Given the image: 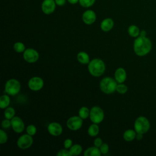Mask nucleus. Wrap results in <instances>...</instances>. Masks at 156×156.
<instances>
[{
	"label": "nucleus",
	"instance_id": "nucleus-1",
	"mask_svg": "<svg viewBox=\"0 0 156 156\" xmlns=\"http://www.w3.org/2000/svg\"><path fill=\"white\" fill-rule=\"evenodd\" d=\"M151 49L152 43L149 38L138 36L134 40L133 51L138 56H144L149 54Z\"/></svg>",
	"mask_w": 156,
	"mask_h": 156
},
{
	"label": "nucleus",
	"instance_id": "nucleus-2",
	"mask_svg": "<svg viewBox=\"0 0 156 156\" xmlns=\"http://www.w3.org/2000/svg\"><path fill=\"white\" fill-rule=\"evenodd\" d=\"M88 69L91 76L99 77L104 74L105 70V65L101 59L94 58L89 62Z\"/></svg>",
	"mask_w": 156,
	"mask_h": 156
},
{
	"label": "nucleus",
	"instance_id": "nucleus-3",
	"mask_svg": "<svg viewBox=\"0 0 156 156\" xmlns=\"http://www.w3.org/2000/svg\"><path fill=\"white\" fill-rule=\"evenodd\" d=\"M117 82L115 79L110 77L103 78L100 82V88L105 94H112L116 91Z\"/></svg>",
	"mask_w": 156,
	"mask_h": 156
},
{
	"label": "nucleus",
	"instance_id": "nucleus-4",
	"mask_svg": "<svg viewBox=\"0 0 156 156\" xmlns=\"http://www.w3.org/2000/svg\"><path fill=\"white\" fill-rule=\"evenodd\" d=\"M134 129L136 133H146L150 129V122L146 117L139 116L135 121Z\"/></svg>",
	"mask_w": 156,
	"mask_h": 156
},
{
	"label": "nucleus",
	"instance_id": "nucleus-5",
	"mask_svg": "<svg viewBox=\"0 0 156 156\" xmlns=\"http://www.w3.org/2000/svg\"><path fill=\"white\" fill-rule=\"evenodd\" d=\"M21 90V84L20 82L15 79L8 80L5 85V91L7 94L15 96Z\"/></svg>",
	"mask_w": 156,
	"mask_h": 156
},
{
	"label": "nucleus",
	"instance_id": "nucleus-6",
	"mask_svg": "<svg viewBox=\"0 0 156 156\" xmlns=\"http://www.w3.org/2000/svg\"><path fill=\"white\" fill-rule=\"evenodd\" d=\"M89 116L93 123L99 124L103 121L104 118V113L101 107L94 106L91 108Z\"/></svg>",
	"mask_w": 156,
	"mask_h": 156
},
{
	"label": "nucleus",
	"instance_id": "nucleus-7",
	"mask_svg": "<svg viewBox=\"0 0 156 156\" xmlns=\"http://www.w3.org/2000/svg\"><path fill=\"white\" fill-rule=\"evenodd\" d=\"M17 146L22 149H26L30 147L33 143V138L29 134H24L20 136L17 140Z\"/></svg>",
	"mask_w": 156,
	"mask_h": 156
},
{
	"label": "nucleus",
	"instance_id": "nucleus-8",
	"mask_svg": "<svg viewBox=\"0 0 156 156\" xmlns=\"http://www.w3.org/2000/svg\"><path fill=\"white\" fill-rule=\"evenodd\" d=\"M83 124V119L79 116L70 117L66 121V126L71 130H77L81 128Z\"/></svg>",
	"mask_w": 156,
	"mask_h": 156
},
{
	"label": "nucleus",
	"instance_id": "nucleus-9",
	"mask_svg": "<svg viewBox=\"0 0 156 156\" xmlns=\"http://www.w3.org/2000/svg\"><path fill=\"white\" fill-rule=\"evenodd\" d=\"M23 58L28 63H35L39 58L38 52L32 48L26 49L23 52Z\"/></svg>",
	"mask_w": 156,
	"mask_h": 156
},
{
	"label": "nucleus",
	"instance_id": "nucleus-10",
	"mask_svg": "<svg viewBox=\"0 0 156 156\" xmlns=\"http://www.w3.org/2000/svg\"><path fill=\"white\" fill-rule=\"evenodd\" d=\"M56 5L55 0H43L41 3V9L43 13L51 15L55 11Z\"/></svg>",
	"mask_w": 156,
	"mask_h": 156
},
{
	"label": "nucleus",
	"instance_id": "nucleus-11",
	"mask_svg": "<svg viewBox=\"0 0 156 156\" xmlns=\"http://www.w3.org/2000/svg\"><path fill=\"white\" fill-rule=\"evenodd\" d=\"M44 85L43 80L37 76L30 78L28 82V87L32 91L40 90Z\"/></svg>",
	"mask_w": 156,
	"mask_h": 156
},
{
	"label": "nucleus",
	"instance_id": "nucleus-12",
	"mask_svg": "<svg viewBox=\"0 0 156 156\" xmlns=\"http://www.w3.org/2000/svg\"><path fill=\"white\" fill-rule=\"evenodd\" d=\"M11 126L13 130L18 133L23 132L25 127L23 121L18 116H14L11 119Z\"/></svg>",
	"mask_w": 156,
	"mask_h": 156
},
{
	"label": "nucleus",
	"instance_id": "nucleus-13",
	"mask_svg": "<svg viewBox=\"0 0 156 156\" xmlns=\"http://www.w3.org/2000/svg\"><path fill=\"white\" fill-rule=\"evenodd\" d=\"M83 22L88 25L93 24L96 20V14L93 10H87L82 14Z\"/></svg>",
	"mask_w": 156,
	"mask_h": 156
},
{
	"label": "nucleus",
	"instance_id": "nucleus-14",
	"mask_svg": "<svg viewBox=\"0 0 156 156\" xmlns=\"http://www.w3.org/2000/svg\"><path fill=\"white\" fill-rule=\"evenodd\" d=\"M48 132L53 136H59L63 132V128L62 126L56 122H52L49 124L48 126Z\"/></svg>",
	"mask_w": 156,
	"mask_h": 156
},
{
	"label": "nucleus",
	"instance_id": "nucleus-15",
	"mask_svg": "<svg viewBox=\"0 0 156 156\" xmlns=\"http://www.w3.org/2000/svg\"><path fill=\"white\" fill-rule=\"evenodd\" d=\"M127 78L126 70L122 68H118L115 72V79L119 83H123Z\"/></svg>",
	"mask_w": 156,
	"mask_h": 156
},
{
	"label": "nucleus",
	"instance_id": "nucleus-16",
	"mask_svg": "<svg viewBox=\"0 0 156 156\" xmlns=\"http://www.w3.org/2000/svg\"><path fill=\"white\" fill-rule=\"evenodd\" d=\"M114 26V21L110 18H107L103 20L100 24L101 29L104 32H108L112 29Z\"/></svg>",
	"mask_w": 156,
	"mask_h": 156
},
{
	"label": "nucleus",
	"instance_id": "nucleus-17",
	"mask_svg": "<svg viewBox=\"0 0 156 156\" xmlns=\"http://www.w3.org/2000/svg\"><path fill=\"white\" fill-rule=\"evenodd\" d=\"M85 156H100L102 154L99 147L93 146L87 149L84 152Z\"/></svg>",
	"mask_w": 156,
	"mask_h": 156
},
{
	"label": "nucleus",
	"instance_id": "nucleus-18",
	"mask_svg": "<svg viewBox=\"0 0 156 156\" xmlns=\"http://www.w3.org/2000/svg\"><path fill=\"white\" fill-rule=\"evenodd\" d=\"M77 59L81 64H88L90 62V57L88 54L83 51L79 52L77 55Z\"/></svg>",
	"mask_w": 156,
	"mask_h": 156
},
{
	"label": "nucleus",
	"instance_id": "nucleus-19",
	"mask_svg": "<svg viewBox=\"0 0 156 156\" xmlns=\"http://www.w3.org/2000/svg\"><path fill=\"white\" fill-rule=\"evenodd\" d=\"M136 135V132L135 130L132 129L126 130L123 134V138L126 141H132L135 138Z\"/></svg>",
	"mask_w": 156,
	"mask_h": 156
},
{
	"label": "nucleus",
	"instance_id": "nucleus-20",
	"mask_svg": "<svg viewBox=\"0 0 156 156\" xmlns=\"http://www.w3.org/2000/svg\"><path fill=\"white\" fill-rule=\"evenodd\" d=\"M129 35L132 37H138L140 36V30L138 26L136 25H130L127 29Z\"/></svg>",
	"mask_w": 156,
	"mask_h": 156
},
{
	"label": "nucleus",
	"instance_id": "nucleus-21",
	"mask_svg": "<svg viewBox=\"0 0 156 156\" xmlns=\"http://www.w3.org/2000/svg\"><path fill=\"white\" fill-rule=\"evenodd\" d=\"M10 102V99L9 94L2 95L0 98V107L1 109L6 108L9 107Z\"/></svg>",
	"mask_w": 156,
	"mask_h": 156
},
{
	"label": "nucleus",
	"instance_id": "nucleus-22",
	"mask_svg": "<svg viewBox=\"0 0 156 156\" xmlns=\"http://www.w3.org/2000/svg\"><path fill=\"white\" fill-rule=\"evenodd\" d=\"M99 132V129L98 124L93 123L90 126L88 129V133L91 136H96Z\"/></svg>",
	"mask_w": 156,
	"mask_h": 156
},
{
	"label": "nucleus",
	"instance_id": "nucleus-23",
	"mask_svg": "<svg viewBox=\"0 0 156 156\" xmlns=\"http://www.w3.org/2000/svg\"><path fill=\"white\" fill-rule=\"evenodd\" d=\"M69 151L72 155H78L81 154L82 151V147L79 144H75L72 145L69 148Z\"/></svg>",
	"mask_w": 156,
	"mask_h": 156
},
{
	"label": "nucleus",
	"instance_id": "nucleus-24",
	"mask_svg": "<svg viewBox=\"0 0 156 156\" xmlns=\"http://www.w3.org/2000/svg\"><path fill=\"white\" fill-rule=\"evenodd\" d=\"M90 110L87 107H82L79 110V116L83 119H87L90 115Z\"/></svg>",
	"mask_w": 156,
	"mask_h": 156
},
{
	"label": "nucleus",
	"instance_id": "nucleus-25",
	"mask_svg": "<svg viewBox=\"0 0 156 156\" xmlns=\"http://www.w3.org/2000/svg\"><path fill=\"white\" fill-rule=\"evenodd\" d=\"M15 110L13 107H8L5 109L4 116L5 118L12 119L15 116Z\"/></svg>",
	"mask_w": 156,
	"mask_h": 156
},
{
	"label": "nucleus",
	"instance_id": "nucleus-26",
	"mask_svg": "<svg viewBox=\"0 0 156 156\" xmlns=\"http://www.w3.org/2000/svg\"><path fill=\"white\" fill-rule=\"evenodd\" d=\"M13 49L18 53L23 52L26 50L24 44L21 42H16L13 45Z\"/></svg>",
	"mask_w": 156,
	"mask_h": 156
},
{
	"label": "nucleus",
	"instance_id": "nucleus-27",
	"mask_svg": "<svg viewBox=\"0 0 156 156\" xmlns=\"http://www.w3.org/2000/svg\"><path fill=\"white\" fill-rule=\"evenodd\" d=\"M96 0H79V4L85 8L91 7L95 2Z\"/></svg>",
	"mask_w": 156,
	"mask_h": 156
},
{
	"label": "nucleus",
	"instance_id": "nucleus-28",
	"mask_svg": "<svg viewBox=\"0 0 156 156\" xmlns=\"http://www.w3.org/2000/svg\"><path fill=\"white\" fill-rule=\"evenodd\" d=\"M127 87L125 84L121 83L117 85L116 91L119 94H125L127 91Z\"/></svg>",
	"mask_w": 156,
	"mask_h": 156
},
{
	"label": "nucleus",
	"instance_id": "nucleus-29",
	"mask_svg": "<svg viewBox=\"0 0 156 156\" xmlns=\"http://www.w3.org/2000/svg\"><path fill=\"white\" fill-rule=\"evenodd\" d=\"M26 132H27V133L33 136L37 132V128L34 125L30 124L26 127Z\"/></svg>",
	"mask_w": 156,
	"mask_h": 156
},
{
	"label": "nucleus",
	"instance_id": "nucleus-30",
	"mask_svg": "<svg viewBox=\"0 0 156 156\" xmlns=\"http://www.w3.org/2000/svg\"><path fill=\"white\" fill-rule=\"evenodd\" d=\"M8 136L7 133L2 130H0V143L1 144H4L7 141Z\"/></svg>",
	"mask_w": 156,
	"mask_h": 156
},
{
	"label": "nucleus",
	"instance_id": "nucleus-31",
	"mask_svg": "<svg viewBox=\"0 0 156 156\" xmlns=\"http://www.w3.org/2000/svg\"><path fill=\"white\" fill-rule=\"evenodd\" d=\"M57 156H71V154L69 151V150H67V149H61L60 150L57 154Z\"/></svg>",
	"mask_w": 156,
	"mask_h": 156
},
{
	"label": "nucleus",
	"instance_id": "nucleus-32",
	"mask_svg": "<svg viewBox=\"0 0 156 156\" xmlns=\"http://www.w3.org/2000/svg\"><path fill=\"white\" fill-rule=\"evenodd\" d=\"M99 149L101 151V154H106L109 150L108 145L107 143H102V145L99 147Z\"/></svg>",
	"mask_w": 156,
	"mask_h": 156
},
{
	"label": "nucleus",
	"instance_id": "nucleus-33",
	"mask_svg": "<svg viewBox=\"0 0 156 156\" xmlns=\"http://www.w3.org/2000/svg\"><path fill=\"white\" fill-rule=\"evenodd\" d=\"M1 126L4 129H8L11 126V119L5 118V119L2 120L1 122Z\"/></svg>",
	"mask_w": 156,
	"mask_h": 156
},
{
	"label": "nucleus",
	"instance_id": "nucleus-34",
	"mask_svg": "<svg viewBox=\"0 0 156 156\" xmlns=\"http://www.w3.org/2000/svg\"><path fill=\"white\" fill-rule=\"evenodd\" d=\"M63 145H64V147L65 149H69L70 148L72 145H73V141L69 139V138H68V139H66L65 141H64V143H63Z\"/></svg>",
	"mask_w": 156,
	"mask_h": 156
},
{
	"label": "nucleus",
	"instance_id": "nucleus-35",
	"mask_svg": "<svg viewBox=\"0 0 156 156\" xmlns=\"http://www.w3.org/2000/svg\"><path fill=\"white\" fill-rule=\"evenodd\" d=\"M102 144V140L101 138H96L94 140V145L96 147H99Z\"/></svg>",
	"mask_w": 156,
	"mask_h": 156
},
{
	"label": "nucleus",
	"instance_id": "nucleus-36",
	"mask_svg": "<svg viewBox=\"0 0 156 156\" xmlns=\"http://www.w3.org/2000/svg\"><path fill=\"white\" fill-rule=\"evenodd\" d=\"M66 1L67 0H55V4L57 5L63 6L66 4Z\"/></svg>",
	"mask_w": 156,
	"mask_h": 156
},
{
	"label": "nucleus",
	"instance_id": "nucleus-37",
	"mask_svg": "<svg viewBox=\"0 0 156 156\" xmlns=\"http://www.w3.org/2000/svg\"><path fill=\"white\" fill-rule=\"evenodd\" d=\"M67 1L69 4H73V5L76 4L79 2V0H67Z\"/></svg>",
	"mask_w": 156,
	"mask_h": 156
},
{
	"label": "nucleus",
	"instance_id": "nucleus-38",
	"mask_svg": "<svg viewBox=\"0 0 156 156\" xmlns=\"http://www.w3.org/2000/svg\"><path fill=\"white\" fill-rule=\"evenodd\" d=\"M136 138L138 140H140L143 138V134L140 133H136Z\"/></svg>",
	"mask_w": 156,
	"mask_h": 156
},
{
	"label": "nucleus",
	"instance_id": "nucleus-39",
	"mask_svg": "<svg viewBox=\"0 0 156 156\" xmlns=\"http://www.w3.org/2000/svg\"><path fill=\"white\" fill-rule=\"evenodd\" d=\"M146 31L145 30H142L140 31V36H141V37H146Z\"/></svg>",
	"mask_w": 156,
	"mask_h": 156
}]
</instances>
